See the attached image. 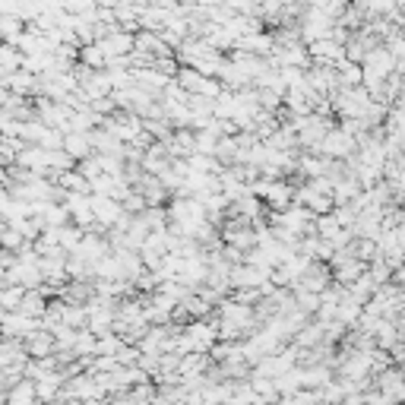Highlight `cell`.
Returning <instances> with one entry per match:
<instances>
[{
    "label": "cell",
    "instance_id": "1",
    "mask_svg": "<svg viewBox=\"0 0 405 405\" xmlns=\"http://www.w3.org/2000/svg\"><path fill=\"white\" fill-rule=\"evenodd\" d=\"M0 330L7 336H26L29 339L35 332V320L26 314H13V317H0Z\"/></svg>",
    "mask_w": 405,
    "mask_h": 405
},
{
    "label": "cell",
    "instance_id": "2",
    "mask_svg": "<svg viewBox=\"0 0 405 405\" xmlns=\"http://www.w3.org/2000/svg\"><path fill=\"white\" fill-rule=\"evenodd\" d=\"M51 336H48V332H32L29 336V352L32 355H38V358H45L48 352H51Z\"/></svg>",
    "mask_w": 405,
    "mask_h": 405
},
{
    "label": "cell",
    "instance_id": "3",
    "mask_svg": "<svg viewBox=\"0 0 405 405\" xmlns=\"http://www.w3.org/2000/svg\"><path fill=\"white\" fill-rule=\"evenodd\" d=\"M57 386H60V377H57V374H45L41 380L35 383V393H38L41 399H51L54 393H57Z\"/></svg>",
    "mask_w": 405,
    "mask_h": 405
},
{
    "label": "cell",
    "instance_id": "4",
    "mask_svg": "<svg viewBox=\"0 0 405 405\" xmlns=\"http://www.w3.org/2000/svg\"><path fill=\"white\" fill-rule=\"evenodd\" d=\"M64 146H67V152H70V156H76V158L89 156V140H86V136H73V133H70L67 140H64Z\"/></svg>",
    "mask_w": 405,
    "mask_h": 405
},
{
    "label": "cell",
    "instance_id": "5",
    "mask_svg": "<svg viewBox=\"0 0 405 405\" xmlns=\"http://www.w3.org/2000/svg\"><path fill=\"white\" fill-rule=\"evenodd\" d=\"M7 86L13 92H26V89H32V73L29 70H16V73H10L7 76Z\"/></svg>",
    "mask_w": 405,
    "mask_h": 405
},
{
    "label": "cell",
    "instance_id": "6",
    "mask_svg": "<svg viewBox=\"0 0 405 405\" xmlns=\"http://www.w3.org/2000/svg\"><path fill=\"white\" fill-rule=\"evenodd\" d=\"M32 393H35L32 383H19V386L13 390V396H10V402L13 405H32Z\"/></svg>",
    "mask_w": 405,
    "mask_h": 405
},
{
    "label": "cell",
    "instance_id": "7",
    "mask_svg": "<svg viewBox=\"0 0 405 405\" xmlns=\"http://www.w3.org/2000/svg\"><path fill=\"white\" fill-rule=\"evenodd\" d=\"M234 282H238V285H260V282H263V272H256V270H238V272H234Z\"/></svg>",
    "mask_w": 405,
    "mask_h": 405
},
{
    "label": "cell",
    "instance_id": "8",
    "mask_svg": "<svg viewBox=\"0 0 405 405\" xmlns=\"http://www.w3.org/2000/svg\"><path fill=\"white\" fill-rule=\"evenodd\" d=\"M64 187L86 190V180H83V174H64Z\"/></svg>",
    "mask_w": 405,
    "mask_h": 405
},
{
    "label": "cell",
    "instance_id": "9",
    "mask_svg": "<svg viewBox=\"0 0 405 405\" xmlns=\"http://www.w3.org/2000/svg\"><path fill=\"white\" fill-rule=\"evenodd\" d=\"M0 212H7V196L0 194Z\"/></svg>",
    "mask_w": 405,
    "mask_h": 405
}]
</instances>
